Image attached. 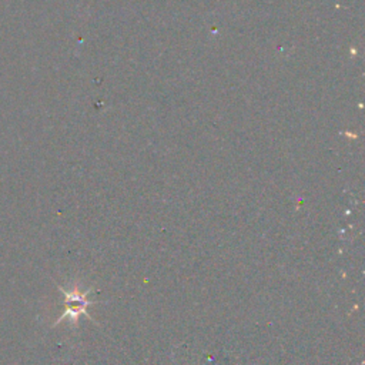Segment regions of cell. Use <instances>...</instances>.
<instances>
[{
	"instance_id": "obj_1",
	"label": "cell",
	"mask_w": 365,
	"mask_h": 365,
	"mask_svg": "<svg viewBox=\"0 0 365 365\" xmlns=\"http://www.w3.org/2000/svg\"><path fill=\"white\" fill-rule=\"evenodd\" d=\"M66 298V309L61 314V317L56 321V324L61 322L64 318H68L71 324H77V319L80 318V315H86L87 318L91 319V317L87 314V307L91 302L90 299H87V295L91 292L90 288L87 289H81V287L78 284H73L68 288L64 287H58Z\"/></svg>"
}]
</instances>
